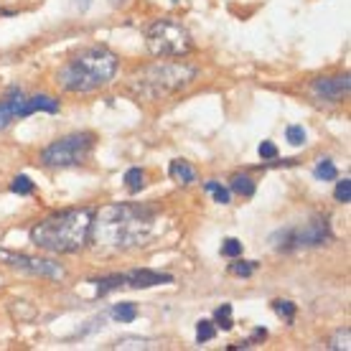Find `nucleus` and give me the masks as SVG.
<instances>
[{
  "mask_svg": "<svg viewBox=\"0 0 351 351\" xmlns=\"http://www.w3.org/2000/svg\"><path fill=\"white\" fill-rule=\"evenodd\" d=\"M158 229V214L141 204H110L92 214V232L97 247L125 252L148 245Z\"/></svg>",
  "mask_w": 351,
  "mask_h": 351,
  "instance_id": "1",
  "label": "nucleus"
},
{
  "mask_svg": "<svg viewBox=\"0 0 351 351\" xmlns=\"http://www.w3.org/2000/svg\"><path fill=\"white\" fill-rule=\"evenodd\" d=\"M92 232V211L66 209L46 217L31 229V242L53 255H74L84 250Z\"/></svg>",
  "mask_w": 351,
  "mask_h": 351,
  "instance_id": "2",
  "label": "nucleus"
},
{
  "mask_svg": "<svg viewBox=\"0 0 351 351\" xmlns=\"http://www.w3.org/2000/svg\"><path fill=\"white\" fill-rule=\"evenodd\" d=\"M114 74H117V56L105 46H89L64 64L56 74V82L66 92L84 95L107 87L114 80Z\"/></svg>",
  "mask_w": 351,
  "mask_h": 351,
  "instance_id": "3",
  "label": "nucleus"
},
{
  "mask_svg": "<svg viewBox=\"0 0 351 351\" xmlns=\"http://www.w3.org/2000/svg\"><path fill=\"white\" fill-rule=\"evenodd\" d=\"M199 71L184 62H158L141 69L130 80V89L143 99H166L196 80Z\"/></svg>",
  "mask_w": 351,
  "mask_h": 351,
  "instance_id": "4",
  "label": "nucleus"
},
{
  "mask_svg": "<svg viewBox=\"0 0 351 351\" xmlns=\"http://www.w3.org/2000/svg\"><path fill=\"white\" fill-rule=\"evenodd\" d=\"M145 46L153 56L171 59V56H184L191 51V34L186 31L184 23L173 18H160L145 34Z\"/></svg>",
  "mask_w": 351,
  "mask_h": 351,
  "instance_id": "5",
  "label": "nucleus"
},
{
  "mask_svg": "<svg viewBox=\"0 0 351 351\" xmlns=\"http://www.w3.org/2000/svg\"><path fill=\"white\" fill-rule=\"evenodd\" d=\"M92 148H95V135L92 132H74V135H66L62 141L51 143L41 153V160L49 168L80 166V163H84L89 158Z\"/></svg>",
  "mask_w": 351,
  "mask_h": 351,
  "instance_id": "6",
  "label": "nucleus"
},
{
  "mask_svg": "<svg viewBox=\"0 0 351 351\" xmlns=\"http://www.w3.org/2000/svg\"><path fill=\"white\" fill-rule=\"evenodd\" d=\"M34 112H59V102L51 99L49 95H34L26 97L21 92H13L10 97H5L0 102V128L10 125L13 120H21V117H28Z\"/></svg>",
  "mask_w": 351,
  "mask_h": 351,
  "instance_id": "7",
  "label": "nucleus"
},
{
  "mask_svg": "<svg viewBox=\"0 0 351 351\" xmlns=\"http://www.w3.org/2000/svg\"><path fill=\"white\" fill-rule=\"evenodd\" d=\"M331 239V229L326 219H311L303 227L282 232V242H278V250H298V247H318Z\"/></svg>",
  "mask_w": 351,
  "mask_h": 351,
  "instance_id": "8",
  "label": "nucleus"
},
{
  "mask_svg": "<svg viewBox=\"0 0 351 351\" xmlns=\"http://www.w3.org/2000/svg\"><path fill=\"white\" fill-rule=\"evenodd\" d=\"M0 263L10 265V267H18V270L28 272V275L49 278V280H64V278H66V270H64L59 263H51V260H41V257L16 255V252H8V250H0Z\"/></svg>",
  "mask_w": 351,
  "mask_h": 351,
  "instance_id": "9",
  "label": "nucleus"
},
{
  "mask_svg": "<svg viewBox=\"0 0 351 351\" xmlns=\"http://www.w3.org/2000/svg\"><path fill=\"white\" fill-rule=\"evenodd\" d=\"M311 92L318 99H326V102H341L343 97L349 95V77H321L311 84Z\"/></svg>",
  "mask_w": 351,
  "mask_h": 351,
  "instance_id": "10",
  "label": "nucleus"
},
{
  "mask_svg": "<svg viewBox=\"0 0 351 351\" xmlns=\"http://www.w3.org/2000/svg\"><path fill=\"white\" fill-rule=\"evenodd\" d=\"M171 280H173L171 275H160L153 270H135L130 275H125V285H130V288H153V285H163Z\"/></svg>",
  "mask_w": 351,
  "mask_h": 351,
  "instance_id": "11",
  "label": "nucleus"
},
{
  "mask_svg": "<svg viewBox=\"0 0 351 351\" xmlns=\"http://www.w3.org/2000/svg\"><path fill=\"white\" fill-rule=\"evenodd\" d=\"M171 178L178 181V184L189 186V184L196 181V171H193L186 160H173V163H171Z\"/></svg>",
  "mask_w": 351,
  "mask_h": 351,
  "instance_id": "12",
  "label": "nucleus"
},
{
  "mask_svg": "<svg viewBox=\"0 0 351 351\" xmlns=\"http://www.w3.org/2000/svg\"><path fill=\"white\" fill-rule=\"evenodd\" d=\"M110 316H112L114 321H120V324H130V321L138 318V308L132 306V303H117V306L110 311Z\"/></svg>",
  "mask_w": 351,
  "mask_h": 351,
  "instance_id": "13",
  "label": "nucleus"
},
{
  "mask_svg": "<svg viewBox=\"0 0 351 351\" xmlns=\"http://www.w3.org/2000/svg\"><path fill=\"white\" fill-rule=\"evenodd\" d=\"M125 186H128L130 193H138L143 186H145V173H143L141 168H130V171L125 173Z\"/></svg>",
  "mask_w": 351,
  "mask_h": 351,
  "instance_id": "14",
  "label": "nucleus"
},
{
  "mask_svg": "<svg viewBox=\"0 0 351 351\" xmlns=\"http://www.w3.org/2000/svg\"><path fill=\"white\" fill-rule=\"evenodd\" d=\"M125 285V275H112V278H102V280H97V293L99 295H107L110 290H117Z\"/></svg>",
  "mask_w": 351,
  "mask_h": 351,
  "instance_id": "15",
  "label": "nucleus"
},
{
  "mask_svg": "<svg viewBox=\"0 0 351 351\" xmlns=\"http://www.w3.org/2000/svg\"><path fill=\"white\" fill-rule=\"evenodd\" d=\"M351 331L349 328H341V331H336V336L328 341V349L331 351H349L351 349Z\"/></svg>",
  "mask_w": 351,
  "mask_h": 351,
  "instance_id": "16",
  "label": "nucleus"
},
{
  "mask_svg": "<svg viewBox=\"0 0 351 351\" xmlns=\"http://www.w3.org/2000/svg\"><path fill=\"white\" fill-rule=\"evenodd\" d=\"M316 178L318 181H336V176H339V171H336V166L331 163V160H321L316 166Z\"/></svg>",
  "mask_w": 351,
  "mask_h": 351,
  "instance_id": "17",
  "label": "nucleus"
},
{
  "mask_svg": "<svg viewBox=\"0 0 351 351\" xmlns=\"http://www.w3.org/2000/svg\"><path fill=\"white\" fill-rule=\"evenodd\" d=\"M272 311L285 321L295 318V303H290V300H272Z\"/></svg>",
  "mask_w": 351,
  "mask_h": 351,
  "instance_id": "18",
  "label": "nucleus"
},
{
  "mask_svg": "<svg viewBox=\"0 0 351 351\" xmlns=\"http://www.w3.org/2000/svg\"><path fill=\"white\" fill-rule=\"evenodd\" d=\"M232 189H234L239 196H252V193H255V184H252L247 176H234V178H232Z\"/></svg>",
  "mask_w": 351,
  "mask_h": 351,
  "instance_id": "19",
  "label": "nucleus"
},
{
  "mask_svg": "<svg viewBox=\"0 0 351 351\" xmlns=\"http://www.w3.org/2000/svg\"><path fill=\"white\" fill-rule=\"evenodd\" d=\"M214 318H217V326L224 328V331H229V328L234 326V321H232V306H229V303H224L221 308H217Z\"/></svg>",
  "mask_w": 351,
  "mask_h": 351,
  "instance_id": "20",
  "label": "nucleus"
},
{
  "mask_svg": "<svg viewBox=\"0 0 351 351\" xmlns=\"http://www.w3.org/2000/svg\"><path fill=\"white\" fill-rule=\"evenodd\" d=\"M13 193H21V196H28V193H34V181L28 178V176H16L13 178V184H10Z\"/></svg>",
  "mask_w": 351,
  "mask_h": 351,
  "instance_id": "21",
  "label": "nucleus"
},
{
  "mask_svg": "<svg viewBox=\"0 0 351 351\" xmlns=\"http://www.w3.org/2000/svg\"><path fill=\"white\" fill-rule=\"evenodd\" d=\"M114 349H156V343L148 339H123L114 343Z\"/></svg>",
  "mask_w": 351,
  "mask_h": 351,
  "instance_id": "22",
  "label": "nucleus"
},
{
  "mask_svg": "<svg viewBox=\"0 0 351 351\" xmlns=\"http://www.w3.org/2000/svg\"><path fill=\"white\" fill-rule=\"evenodd\" d=\"M214 334H217V331H214V324H211V321H199V324H196V341L199 343L211 341Z\"/></svg>",
  "mask_w": 351,
  "mask_h": 351,
  "instance_id": "23",
  "label": "nucleus"
},
{
  "mask_svg": "<svg viewBox=\"0 0 351 351\" xmlns=\"http://www.w3.org/2000/svg\"><path fill=\"white\" fill-rule=\"evenodd\" d=\"M204 189H206V191L214 196V202H217V204H229V191L221 184H217V181H209V184L204 186Z\"/></svg>",
  "mask_w": 351,
  "mask_h": 351,
  "instance_id": "24",
  "label": "nucleus"
},
{
  "mask_svg": "<svg viewBox=\"0 0 351 351\" xmlns=\"http://www.w3.org/2000/svg\"><path fill=\"white\" fill-rule=\"evenodd\" d=\"M221 255L224 257H239L242 255V242L234 237L224 239V245H221Z\"/></svg>",
  "mask_w": 351,
  "mask_h": 351,
  "instance_id": "25",
  "label": "nucleus"
},
{
  "mask_svg": "<svg viewBox=\"0 0 351 351\" xmlns=\"http://www.w3.org/2000/svg\"><path fill=\"white\" fill-rule=\"evenodd\" d=\"M336 202H341V204H349L351 202V181L349 178H343V181H339L336 184Z\"/></svg>",
  "mask_w": 351,
  "mask_h": 351,
  "instance_id": "26",
  "label": "nucleus"
},
{
  "mask_svg": "<svg viewBox=\"0 0 351 351\" xmlns=\"http://www.w3.org/2000/svg\"><path fill=\"white\" fill-rule=\"evenodd\" d=\"M257 263H232L229 265V272L232 275H242V278H250L252 272H255Z\"/></svg>",
  "mask_w": 351,
  "mask_h": 351,
  "instance_id": "27",
  "label": "nucleus"
},
{
  "mask_svg": "<svg viewBox=\"0 0 351 351\" xmlns=\"http://www.w3.org/2000/svg\"><path fill=\"white\" fill-rule=\"evenodd\" d=\"M285 135H288L290 145H303V143H306V130H303V128H298V125H290Z\"/></svg>",
  "mask_w": 351,
  "mask_h": 351,
  "instance_id": "28",
  "label": "nucleus"
},
{
  "mask_svg": "<svg viewBox=\"0 0 351 351\" xmlns=\"http://www.w3.org/2000/svg\"><path fill=\"white\" fill-rule=\"evenodd\" d=\"M260 158L275 160V158H278V148H275L272 143H263V145H260Z\"/></svg>",
  "mask_w": 351,
  "mask_h": 351,
  "instance_id": "29",
  "label": "nucleus"
}]
</instances>
